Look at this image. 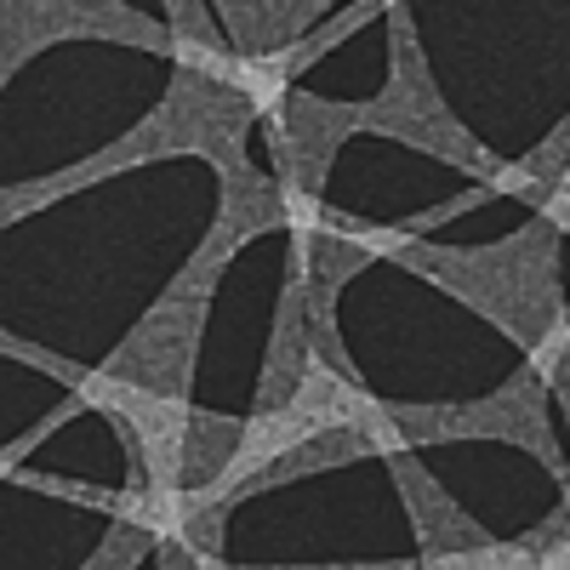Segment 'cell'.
<instances>
[{
    "label": "cell",
    "mask_w": 570,
    "mask_h": 570,
    "mask_svg": "<svg viewBox=\"0 0 570 570\" xmlns=\"http://www.w3.org/2000/svg\"><path fill=\"white\" fill-rule=\"evenodd\" d=\"M542 559H548V564H570V513H564V537H559L553 548H542Z\"/></svg>",
    "instance_id": "cell-5"
},
{
    "label": "cell",
    "mask_w": 570,
    "mask_h": 570,
    "mask_svg": "<svg viewBox=\"0 0 570 570\" xmlns=\"http://www.w3.org/2000/svg\"><path fill=\"white\" fill-rule=\"evenodd\" d=\"M223 7H228V23L240 35V46L252 58H263L268 46L292 40V29L320 7V0H223Z\"/></svg>",
    "instance_id": "cell-3"
},
{
    "label": "cell",
    "mask_w": 570,
    "mask_h": 570,
    "mask_svg": "<svg viewBox=\"0 0 570 570\" xmlns=\"http://www.w3.org/2000/svg\"><path fill=\"white\" fill-rule=\"evenodd\" d=\"M246 234L217 223V234L200 246V257L188 263V274L171 285V292L160 297V308L142 320L126 348L109 360L115 376H131V383L142 389H160V394H183L188 383V365H195V337H200V320H206V297H212V279L223 274L228 252L240 246Z\"/></svg>",
    "instance_id": "cell-1"
},
{
    "label": "cell",
    "mask_w": 570,
    "mask_h": 570,
    "mask_svg": "<svg viewBox=\"0 0 570 570\" xmlns=\"http://www.w3.org/2000/svg\"><path fill=\"white\" fill-rule=\"evenodd\" d=\"M7 69L23 58V46L58 40V35H120L137 46H166L155 23L120 12L115 0H7Z\"/></svg>",
    "instance_id": "cell-2"
},
{
    "label": "cell",
    "mask_w": 570,
    "mask_h": 570,
    "mask_svg": "<svg viewBox=\"0 0 570 570\" xmlns=\"http://www.w3.org/2000/svg\"><path fill=\"white\" fill-rule=\"evenodd\" d=\"M400 480H405V491H411V508H416V525H422V537H428V553L434 559H451V542H473L480 531L468 525V519L422 480L416 468H400Z\"/></svg>",
    "instance_id": "cell-4"
}]
</instances>
